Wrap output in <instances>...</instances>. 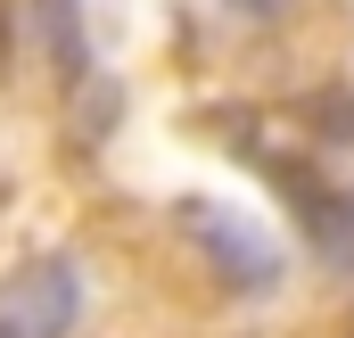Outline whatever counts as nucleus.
Instances as JSON below:
<instances>
[{"label":"nucleus","mask_w":354,"mask_h":338,"mask_svg":"<svg viewBox=\"0 0 354 338\" xmlns=\"http://www.w3.org/2000/svg\"><path fill=\"white\" fill-rule=\"evenodd\" d=\"M174 223H181V240L206 256V272H214L223 289H272V281H280V248H272V231L256 215H239V206H223V198H181Z\"/></svg>","instance_id":"nucleus-1"},{"label":"nucleus","mask_w":354,"mask_h":338,"mask_svg":"<svg viewBox=\"0 0 354 338\" xmlns=\"http://www.w3.org/2000/svg\"><path fill=\"white\" fill-rule=\"evenodd\" d=\"M41 8V33H50V58H58V75H83V0H33Z\"/></svg>","instance_id":"nucleus-4"},{"label":"nucleus","mask_w":354,"mask_h":338,"mask_svg":"<svg viewBox=\"0 0 354 338\" xmlns=\"http://www.w3.org/2000/svg\"><path fill=\"white\" fill-rule=\"evenodd\" d=\"M305 116H313V132H322V141H354V91H322Z\"/></svg>","instance_id":"nucleus-5"},{"label":"nucleus","mask_w":354,"mask_h":338,"mask_svg":"<svg viewBox=\"0 0 354 338\" xmlns=\"http://www.w3.org/2000/svg\"><path fill=\"white\" fill-rule=\"evenodd\" d=\"M239 17H280V0H231Z\"/></svg>","instance_id":"nucleus-6"},{"label":"nucleus","mask_w":354,"mask_h":338,"mask_svg":"<svg viewBox=\"0 0 354 338\" xmlns=\"http://www.w3.org/2000/svg\"><path fill=\"white\" fill-rule=\"evenodd\" d=\"M83 314V272L75 256H25L0 281V338H66Z\"/></svg>","instance_id":"nucleus-2"},{"label":"nucleus","mask_w":354,"mask_h":338,"mask_svg":"<svg viewBox=\"0 0 354 338\" xmlns=\"http://www.w3.org/2000/svg\"><path fill=\"white\" fill-rule=\"evenodd\" d=\"M305 223H313V248L354 272V190H322V198L305 206Z\"/></svg>","instance_id":"nucleus-3"}]
</instances>
